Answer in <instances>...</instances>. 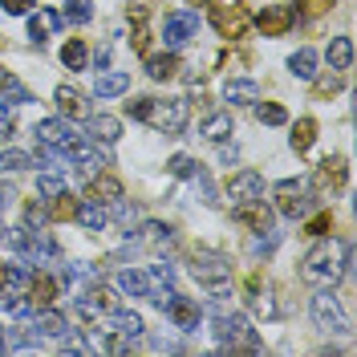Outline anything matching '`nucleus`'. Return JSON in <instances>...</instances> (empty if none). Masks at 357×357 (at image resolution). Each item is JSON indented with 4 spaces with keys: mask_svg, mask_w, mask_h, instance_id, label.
<instances>
[{
    "mask_svg": "<svg viewBox=\"0 0 357 357\" xmlns=\"http://www.w3.org/2000/svg\"><path fill=\"white\" fill-rule=\"evenodd\" d=\"M187 118H191V102H187V98H167V102L151 98L146 122H151L158 134H183L187 130Z\"/></svg>",
    "mask_w": 357,
    "mask_h": 357,
    "instance_id": "obj_3",
    "label": "nucleus"
},
{
    "mask_svg": "<svg viewBox=\"0 0 357 357\" xmlns=\"http://www.w3.org/2000/svg\"><path fill=\"white\" fill-rule=\"evenodd\" d=\"M292 4H296L292 13H301V17H321V13H329V8H333L337 0H292Z\"/></svg>",
    "mask_w": 357,
    "mask_h": 357,
    "instance_id": "obj_42",
    "label": "nucleus"
},
{
    "mask_svg": "<svg viewBox=\"0 0 357 357\" xmlns=\"http://www.w3.org/2000/svg\"><path fill=\"white\" fill-rule=\"evenodd\" d=\"M191 4H203V0H191Z\"/></svg>",
    "mask_w": 357,
    "mask_h": 357,
    "instance_id": "obj_59",
    "label": "nucleus"
},
{
    "mask_svg": "<svg viewBox=\"0 0 357 357\" xmlns=\"http://www.w3.org/2000/svg\"><path fill=\"white\" fill-rule=\"evenodd\" d=\"M89 199H98V203L122 199V183H118L114 175H93L89 178Z\"/></svg>",
    "mask_w": 357,
    "mask_h": 357,
    "instance_id": "obj_25",
    "label": "nucleus"
},
{
    "mask_svg": "<svg viewBox=\"0 0 357 357\" xmlns=\"http://www.w3.org/2000/svg\"><path fill=\"white\" fill-rule=\"evenodd\" d=\"M8 134H13V126H8V118H0V142H4Z\"/></svg>",
    "mask_w": 357,
    "mask_h": 357,
    "instance_id": "obj_56",
    "label": "nucleus"
},
{
    "mask_svg": "<svg viewBox=\"0 0 357 357\" xmlns=\"http://www.w3.org/2000/svg\"><path fill=\"white\" fill-rule=\"evenodd\" d=\"M37 138H41L45 146L61 151V146H69V142H73V138H82V134L73 130L66 118H45V122H37Z\"/></svg>",
    "mask_w": 357,
    "mask_h": 357,
    "instance_id": "obj_15",
    "label": "nucleus"
},
{
    "mask_svg": "<svg viewBox=\"0 0 357 357\" xmlns=\"http://www.w3.org/2000/svg\"><path fill=\"white\" fill-rule=\"evenodd\" d=\"M53 102H57V110L66 114V118H86V98H82L73 86H57Z\"/></svg>",
    "mask_w": 357,
    "mask_h": 357,
    "instance_id": "obj_23",
    "label": "nucleus"
},
{
    "mask_svg": "<svg viewBox=\"0 0 357 357\" xmlns=\"http://www.w3.org/2000/svg\"><path fill=\"white\" fill-rule=\"evenodd\" d=\"M114 309H118V296H114L106 284H93V289H86L82 296H77V305H73V312H77L82 321H102V317H110Z\"/></svg>",
    "mask_w": 357,
    "mask_h": 357,
    "instance_id": "obj_7",
    "label": "nucleus"
},
{
    "mask_svg": "<svg viewBox=\"0 0 357 357\" xmlns=\"http://www.w3.org/2000/svg\"><path fill=\"white\" fill-rule=\"evenodd\" d=\"M57 29H61V13H53V8H37L29 17V37H33V45H45V37H53Z\"/></svg>",
    "mask_w": 357,
    "mask_h": 357,
    "instance_id": "obj_17",
    "label": "nucleus"
},
{
    "mask_svg": "<svg viewBox=\"0 0 357 357\" xmlns=\"http://www.w3.org/2000/svg\"><path fill=\"white\" fill-rule=\"evenodd\" d=\"M29 305L33 309H49L53 301H57V280L53 276H45V272H33V280H29Z\"/></svg>",
    "mask_w": 357,
    "mask_h": 357,
    "instance_id": "obj_16",
    "label": "nucleus"
},
{
    "mask_svg": "<svg viewBox=\"0 0 357 357\" xmlns=\"http://www.w3.org/2000/svg\"><path fill=\"white\" fill-rule=\"evenodd\" d=\"M329 231H333V215H329V211H321V215H312V220L305 223V236H312V240H317V236H329Z\"/></svg>",
    "mask_w": 357,
    "mask_h": 357,
    "instance_id": "obj_45",
    "label": "nucleus"
},
{
    "mask_svg": "<svg viewBox=\"0 0 357 357\" xmlns=\"http://www.w3.org/2000/svg\"><path fill=\"white\" fill-rule=\"evenodd\" d=\"M37 191H41L45 199H53L57 191H66V175H61V171H45V175L37 178Z\"/></svg>",
    "mask_w": 357,
    "mask_h": 357,
    "instance_id": "obj_39",
    "label": "nucleus"
},
{
    "mask_svg": "<svg viewBox=\"0 0 357 357\" xmlns=\"http://www.w3.org/2000/svg\"><path fill=\"white\" fill-rule=\"evenodd\" d=\"M223 98H227L231 106H256V102H260V86H256L252 77H231V82L223 86Z\"/></svg>",
    "mask_w": 357,
    "mask_h": 357,
    "instance_id": "obj_18",
    "label": "nucleus"
},
{
    "mask_svg": "<svg viewBox=\"0 0 357 357\" xmlns=\"http://www.w3.org/2000/svg\"><path fill=\"white\" fill-rule=\"evenodd\" d=\"M195 167H199V162H195L191 155H175L171 162H167V171H171L175 178H191L195 175Z\"/></svg>",
    "mask_w": 357,
    "mask_h": 357,
    "instance_id": "obj_44",
    "label": "nucleus"
},
{
    "mask_svg": "<svg viewBox=\"0 0 357 357\" xmlns=\"http://www.w3.org/2000/svg\"><path fill=\"white\" fill-rule=\"evenodd\" d=\"M272 195H276V211H280L284 220H296V215H305V211H309V195H305V178H280Z\"/></svg>",
    "mask_w": 357,
    "mask_h": 357,
    "instance_id": "obj_8",
    "label": "nucleus"
},
{
    "mask_svg": "<svg viewBox=\"0 0 357 357\" xmlns=\"http://www.w3.org/2000/svg\"><path fill=\"white\" fill-rule=\"evenodd\" d=\"M231 130H236V122H231V114H223V110L207 114V118H203V126H199V134H203V138H211V142H227Z\"/></svg>",
    "mask_w": 357,
    "mask_h": 357,
    "instance_id": "obj_19",
    "label": "nucleus"
},
{
    "mask_svg": "<svg viewBox=\"0 0 357 357\" xmlns=\"http://www.w3.org/2000/svg\"><path fill=\"white\" fill-rule=\"evenodd\" d=\"M345 178H349V162L341 155H333L312 171V191H317V195H333V191L345 187Z\"/></svg>",
    "mask_w": 357,
    "mask_h": 357,
    "instance_id": "obj_9",
    "label": "nucleus"
},
{
    "mask_svg": "<svg viewBox=\"0 0 357 357\" xmlns=\"http://www.w3.org/2000/svg\"><path fill=\"white\" fill-rule=\"evenodd\" d=\"M126 114L138 118V122H146V114H151V98H134V102H126Z\"/></svg>",
    "mask_w": 357,
    "mask_h": 357,
    "instance_id": "obj_50",
    "label": "nucleus"
},
{
    "mask_svg": "<svg viewBox=\"0 0 357 357\" xmlns=\"http://www.w3.org/2000/svg\"><path fill=\"white\" fill-rule=\"evenodd\" d=\"M77 203H82V199H73L69 191H57V195H53V207H49V220H53V223L73 220V215H77Z\"/></svg>",
    "mask_w": 357,
    "mask_h": 357,
    "instance_id": "obj_32",
    "label": "nucleus"
},
{
    "mask_svg": "<svg viewBox=\"0 0 357 357\" xmlns=\"http://www.w3.org/2000/svg\"><path fill=\"white\" fill-rule=\"evenodd\" d=\"M231 215H236V223H244L248 231H272V207L264 203V195H260V199L236 203Z\"/></svg>",
    "mask_w": 357,
    "mask_h": 357,
    "instance_id": "obj_10",
    "label": "nucleus"
},
{
    "mask_svg": "<svg viewBox=\"0 0 357 357\" xmlns=\"http://www.w3.org/2000/svg\"><path fill=\"white\" fill-rule=\"evenodd\" d=\"M29 167H33V155H24V151H4L0 155V171H8V175L29 171Z\"/></svg>",
    "mask_w": 357,
    "mask_h": 357,
    "instance_id": "obj_38",
    "label": "nucleus"
},
{
    "mask_svg": "<svg viewBox=\"0 0 357 357\" xmlns=\"http://www.w3.org/2000/svg\"><path fill=\"white\" fill-rule=\"evenodd\" d=\"M130 21L138 24V29H134V37H130L134 53H146V41H151V33H146V8H142V4H130Z\"/></svg>",
    "mask_w": 357,
    "mask_h": 357,
    "instance_id": "obj_35",
    "label": "nucleus"
},
{
    "mask_svg": "<svg viewBox=\"0 0 357 357\" xmlns=\"http://www.w3.org/2000/svg\"><path fill=\"white\" fill-rule=\"evenodd\" d=\"M151 280H158V284H171V280H175V264H167V260H158V264L151 268Z\"/></svg>",
    "mask_w": 357,
    "mask_h": 357,
    "instance_id": "obj_49",
    "label": "nucleus"
},
{
    "mask_svg": "<svg viewBox=\"0 0 357 357\" xmlns=\"http://www.w3.org/2000/svg\"><path fill=\"white\" fill-rule=\"evenodd\" d=\"M0 309L8 312V317H24L33 305H29V296H21V292H8V296H0Z\"/></svg>",
    "mask_w": 357,
    "mask_h": 357,
    "instance_id": "obj_41",
    "label": "nucleus"
},
{
    "mask_svg": "<svg viewBox=\"0 0 357 357\" xmlns=\"http://www.w3.org/2000/svg\"><path fill=\"white\" fill-rule=\"evenodd\" d=\"M312 82H317V93H321V98H329V93H341V86H345L341 69H333L329 77H312Z\"/></svg>",
    "mask_w": 357,
    "mask_h": 357,
    "instance_id": "obj_46",
    "label": "nucleus"
},
{
    "mask_svg": "<svg viewBox=\"0 0 357 357\" xmlns=\"http://www.w3.org/2000/svg\"><path fill=\"white\" fill-rule=\"evenodd\" d=\"M211 24L220 37H244L248 33V13L240 0H211Z\"/></svg>",
    "mask_w": 357,
    "mask_h": 357,
    "instance_id": "obj_6",
    "label": "nucleus"
},
{
    "mask_svg": "<svg viewBox=\"0 0 357 357\" xmlns=\"http://www.w3.org/2000/svg\"><path fill=\"white\" fill-rule=\"evenodd\" d=\"M171 240H175V231L167 223H158V220L142 223V244H171Z\"/></svg>",
    "mask_w": 357,
    "mask_h": 357,
    "instance_id": "obj_37",
    "label": "nucleus"
},
{
    "mask_svg": "<svg viewBox=\"0 0 357 357\" xmlns=\"http://www.w3.org/2000/svg\"><path fill=\"white\" fill-rule=\"evenodd\" d=\"M8 289V264H4V260H0V292Z\"/></svg>",
    "mask_w": 357,
    "mask_h": 357,
    "instance_id": "obj_55",
    "label": "nucleus"
},
{
    "mask_svg": "<svg viewBox=\"0 0 357 357\" xmlns=\"http://www.w3.org/2000/svg\"><path fill=\"white\" fill-rule=\"evenodd\" d=\"M289 69H292V77H301V82H312L317 77V49H296L289 57Z\"/></svg>",
    "mask_w": 357,
    "mask_h": 357,
    "instance_id": "obj_27",
    "label": "nucleus"
},
{
    "mask_svg": "<svg viewBox=\"0 0 357 357\" xmlns=\"http://www.w3.org/2000/svg\"><path fill=\"white\" fill-rule=\"evenodd\" d=\"M37 329H41L45 337H61L69 329V321L61 317V312H53V309H37Z\"/></svg>",
    "mask_w": 357,
    "mask_h": 357,
    "instance_id": "obj_33",
    "label": "nucleus"
},
{
    "mask_svg": "<svg viewBox=\"0 0 357 357\" xmlns=\"http://www.w3.org/2000/svg\"><path fill=\"white\" fill-rule=\"evenodd\" d=\"M89 17H93V0H69V4H66V17H61V21L86 24Z\"/></svg>",
    "mask_w": 357,
    "mask_h": 357,
    "instance_id": "obj_40",
    "label": "nucleus"
},
{
    "mask_svg": "<svg viewBox=\"0 0 357 357\" xmlns=\"http://www.w3.org/2000/svg\"><path fill=\"white\" fill-rule=\"evenodd\" d=\"M167 317L175 321V329H183V333H195L199 329V305L191 301V296H171L167 301Z\"/></svg>",
    "mask_w": 357,
    "mask_h": 357,
    "instance_id": "obj_14",
    "label": "nucleus"
},
{
    "mask_svg": "<svg viewBox=\"0 0 357 357\" xmlns=\"http://www.w3.org/2000/svg\"><path fill=\"white\" fill-rule=\"evenodd\" d=\"M61 354H77V357H93L98 349H93V341H89L82 329H69V333H61Z\"/></svg>",
    "mask_w": 357,
    "mask_h": 357,
    "instance_id": "obj_31",
    "label": "nucleus"
},
{
    "mask_svg": "<svg viewBox=\"0 0 357 357\" xmlns=\"http://www.w3.org/2000/svg\"><path fill=\"white\" fill-rule=\"evenodd\" d=\"M29 280H33V268H29V260L8 264V284H13V289H29Z\"/></svg>",
    "mask_w": 357,
    "mask_h": 357,
    "instance_id": "obj_43",
    "label": "nucleus"
},
{
    "mask_svg": "<svg viewBox=\"0 0 357 357\" xmlns=\"http://www.w3.org/2000/svg\"><path fill=\"white\" fill-rule=\"evenodd\" d=\"M354 66V41L349 37H333L329 41V69H349Z\"/></svg>",
    "mask_w": 357,
    "mask_h": 357,
    "instance_id": "obj_29",
    "label": "nucleus"
},
{
    "mask_svg": "<svg viewBox=\"0 0 357 357\" xmlns=\"http://www.w3.org/2000/svg\"><path fill=\"white\" fill-rule=\"evenodd\" d=\"M33 4H37V0H0V8H4V13H13V17H21V13H29Z\"/></svg>",
    "mask_w": 357,
    "mask_h": 357,
    "instance_id": "obj_51",
    "label": "nucleus"
},
{
    "mask_svg": "<svg viewBox=\"0 0 357 357\" xmlns=\"http://www.w3.org/2000/svg\"><path fill=\"white\" fill-rule=\"evenodd\" d=\"M227 195H231V203L260 199L264 195V175L260 171H236V175L227 178Z\"/></svg>",
    "mask_w": 357,
    "mask_h": 357,
    "instance_id": "obj_13",
    "label": "nucleus"
},
{
    "mask_svg": "<svg viewBox=\"0 0 357 357\" xmlns=\"http://www.w3.org/2000/svg\"><path fill=\"white\" fill-rule=\"evenodd\" d=\"M0 244H8V231H4V227H0Z\"/></svg>",
    "mask_w": 357,
    "mask_h": 357,
    "instance_id": "obj_58",
    "label": "nucleus"
},
{
    "mask_svg": "<svg viewBox=\"0 0 357 357\" xmlns=\"http://www.w3.org/2000/svg\"><path fill=\"white\" fill-rule=\"evenodd\" d=\"M118 134H122V122L118 118H110V114H93L89 118V138L93 142H106L110 146V142H118Z\"/></svg>",
    "mask_w": 357,
    "mask_h": 357,
    "instance_id": "obj_20",
    "label": "nucleus"
},
{
    "mask_svg": "<svg viewBox=\"0 0 357 357\" xmlns=\"http://www.w3.org/2000/svg\"><path fill=\"white\" fill-rule=\"evenodd\" d=\"M309 312L317 321V329L325 333H349V317L341 309V301L333 296V289H317V296L309 301Z\"/></svg>",
    "mask_w": 357,
    "mask_h": 357,
    "instance_id": "obj_4",
    "label": "nucleus"
},
{
    "mask_svg": "<svg viewBox=\"0 0 357 357\" xmlns=\"http://www.w3.org/2000/svg\"><path fill=\"white\" fill-rule=\"evenodd\" d=\"M256 24H260L264 37H284L292 24H296V13H292V4H264Z\"/></svg>",
    "mask_w": 357,
    "mask_h": 357,
    "instance_id": "obj_11",
    "label": "nucleus"
},
{
    "mask_svg": "<svg viewBox=\"0 0 357 357\" xmlns=\"http://www.w3.org/2000/svg\"><path fill=\"white\" fill-rule=\"evenodd\" d=\"M126 89H130V73H122V69L98 73V82H93V93H98V98H118V93H126Z\"/></svg>",
    "mask_w": 357,
    "mask_h": 357,
    "instance_id": "obj_22",
    "label": "nucleus"
},
{
    "mask_svg": "<svg viewBox=\"0 0 357 357\" xmlns=\"http://www.w3.org/2000/svg\"><path fill=\"white\" fill-rule=\"evenodd\" d=\"M73 220H82V227H86V231H102L110 215H106V207H102L98 199H82V203H77V215H73Z\"/></svg>",
    "mask_w": 357,
    "mask_h": 357,
    "instance_id": "obj_24",
    "label": "nucleus"
},
{
    "mask_svg": "<svg viewBox=\"0 0 357 357\" xmlns=\"http://www.w3.org/2000/svg\"><path fill=\"white\" fill-rule=\"evenodd\" d=\"M45 220H49V215H45L41 203H29V207H24V227H33V231H37V227H41Z\"/></svg>",
    "mask_w": 357,
    "mask_h": 357,
    "instance_id": "obj_48",
    "label": "nucleus"
},
{
    "mask_svg": "<svg viewBox=\"0 0 357 357\" xmlns=\"http://www.w3.org/2000/svg\"><path fill=\"white\" fill-rule=\"evenodd\" d=\"M175 73H178V57H175V53L146 57V77H151V82H171Z\"/></svg>",
    "mask_w": 357,
    "mask_h": 357,
    "instance_id": "obj_26",
    "label": "nucleus"
},
{
    "mask_svg": "<svg viewBox=\"0 0 357 357\" xmlns=\"http://www.w3.org/2000/svg\"><path fill=\"white\" fill-rule=\"evenodd\" d=\"M118 289L126 292V296H151L155 280H151V272H134V268H126V272H118Z\"/></svg>",
    "mask_w": 357,
    "mask_h": 357,
    "instance_id": "obj_21",
    "label": "nucleus"
},
{
    "mask_svg": "<svg viewBox=\"0 0 357 357\" xmlns=\"http://www.w3.org/2000/svg\"><path fill=\"white\" fill-rule=\"evenodd\" d=\"M354 264V248L349 240H325V236H317V244L305 252V260H301V280L312 284V289H333L337 280L349 272Z\"/></svg>",
    "mask_w": 357,
    "mask_h": 357,
    "instance_id": "obj_1",
    "label": "nucleus"
},
{
    "mask_svg": "<svg viewBox=\"0 0 357 357\" xmlns=\"http://www.w3.org/2000/svg\"><path fill=\"white\" fill-rule=\"evenodd\" d=\"M13 82H17V77H13V73H8V69L0 66V93H4V89L13 86Z\"/></svg>",
    "mask_w": 357,
    "mask_h": 357,
    "instance_id": "obj_54",
    "label": "nucleus"
},
{
    "mask_svg": "<svg viewBox=\"0 0 357 357\" xmlns=\"http://www.w3.org/2000/svg\"><path fill=\"white\" fill-rule=\"evenodd\" d=\"M195 33H199V17L195 13H175V17H167V24H162V41L171 45V49L187 45Z\"/></svg>",
    "mask_w": 357,
    "mask_h": 357,
    "instance_id": "obj_12",
    "label": "nucleus"
},
{
    "mask_svg": "<svg viewBox=\"0 0 357 357\" xmlns=\"http://www.w3.org/2000/svg\"><path fill=\"white\" fill-rule=\"evenodd\" d=\"M236 158H240V151H236V142H231V146L223 142V146H220V162H223V167H236Z\"/></svg>",
    "mask_w": 357,
    "mask_h": 357,
    "instance_id": "obj_52",
    "label": "nucleus"
},
{
    "mask_svg": "<svg viewBox=\"0 0 357 357\" xmlns=\"http://www.w3.org/2000/svg\"><path fill=\"white\" fill-rule=\"evenodd\" d=\"M13 199H17V191H13L8 183H0V211H4V207H8Z\"/></svg>",
    "mask_w": 357,
    "mask_h": 357,
    "instance_id": "obj_53",
    "label": "nucleus"
},
{
    "mask_svg": "<svg viewBox=\"0 0 357 357\" xmlns=\"http://www.w3.org/2000/svg\"><path fill=\"white\" fill-rule=\"evenodd\" d=\"M312 142H317V118H301V122L292 126V151L305 155Z\"/></svg>",
    "mask_w": 357,
    "mask_h": 357,
    "instance_id": "obj_30",
    "label": "nucleus"
},
{
    "mask_svg": "<svg viewBox=\"0 0 357 357\" xmlns=\"http://www.w3.org/2000/svg\"><path fill=\"white\" fill-rule=\"evenodd\" d=\"M191 276L199 280L203 289H223L231 280V260L220 256V252H195L191 260Z\"/></svg>",
    "mask_w": 357,
    "mask_h": 357,
    "instance_id": "obj_5",
    "label": "nucleus"
},
{
    "mask_svg": "<svg viewBox=\"0 0 357 357\" xmlns=\"http://www.w3.org/2000/svg\"><path fill=\"white\" fill-rule=\"evenodd\" d=\"M86 61H89L86 45L77 41V37H69V41L61 45V66L66 69H86Z\"/></svg>",
    "mask_w": 357,
    "mask_h": 357,
    "instance_id": "obj_34",
    "label": "nucleus"
},
{
    "mask_svg": "<svg viewBox=\"0 0 357 357\" xmlns=\"http://www.w3.org/2000/svg\"><path fill=\"white\" fill-rule=\"evenodd\" d=\"M252 301H256V312H260V317H268V321H272V317L280 312V309H276V301H272L268 292H260V289L252 292Z\"/></svg>",
    "mask_w": 357,
    "mask_h": 357,
    "instance_id": "obj_47",
    "label": "nucleus"
},
{
    "mask_svg": "<svg viewBox=\"0 0 357 357\" xmlns=\"http://www.w3.org/2000/svg\"><path fill=\"white\" fill-rule=\"evenodd\" d=\"M0 354H8V341H4V333H0Z\"/></svg>",
    "mask_w": 357,
    "mask_h": 357,
    "instance_id": "obj_57",
    "label": "nucleus"
},
{
    "mask_svg": "<svg viewBox=\"0 0 357 357\" xmlns=\"http://www.w3.org/2000/svg\"><path fill=\"white\" fill-rule=\"evenodd\" d=\"M106 329H114V333H122V337H142V317L138 312H122V309H114L110 312V321H106Z\"/></svg>",
    "mask_w": 357,
    "mask_h": 357,
    "instance_id": "obj_28",
    "label": "nucleus"
},
{
    "mask_svg": "<svg viewBox=\"0 0 357 357\" xmlns=\"http://www.w3.org/2000/svg\"><path fill=\"white\" fill-rule=\"evenodd\" d=\"M256 118H260L264 126H284V122H289V110H284L280 102H256Z\"/></svg>",
    "mask_w": 357,
    "mask_h": 357,
    "instance_id": "obj_36",
    "label": "nucleus"
},
{
    "mask_svg": "<svg viewBox=\"0 0 357 357\" xmlns=\"http://www.w3.org/2000/svg\"><path fill=\"white\" fill-rule=\"evenodd\" d=\"M215 333H220V349L223 354H260V337L252 329V321H248L244 312H223L220 321H215Z\"/></svg>",
    "mask_w": 357,
    "mask_h": 357,
    "instance_id": "obj_2",
    "label": "nucleus"
}]
</instances>
